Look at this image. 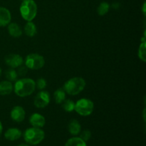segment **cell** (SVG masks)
<instances>
[{"instance_id":"6da1fadb","label":"cell","mask_w":146,"mask_h":146,"mask_svg":"<svg viewBox=\"0 0 146 146\" xmlns=\"http://www.w3.org/2000/svg\"><path fill=\"white\" fill-rule=\"evenodd\" d=\"M36 89V83L31 78H21L16 81L14 86L15 94L19 97L31 95Z\"/></svg>"},{"instance_id":"7a4b0ae2","label":"cell","mask_w":146,"mask_h":146,"mask_svg":"<svg viewBox=\"0 0 146 146\" xmlns=\"http://www.w3.org/2000/svg\"><path fill=\"white\" fill-rule=\"evenodd\" d=\"M86 81L81 77H74L65 83L64 90L71 96L78 95L85 88Z\"/></svg>"},{"instance_id":"3957f363","label":"cell","mask_w":146,"mask_h":146,"mask_svg":"<svg viewBox=\"0 0 146 146\" xmlns=\"http://www.w3.org/2000/svg\"><path fill=\"white\" fill-rule=\"evenodd\" d=\"M45 137V133L40 128H28L26 130L24 134V141L30 145H36L43 141Z\"/></svg>"},{"instance_id":"277c9868","label":"cell","mask_w":146,"mask_h":146,"mask_svg":"<svg viewBox=\"0 0 146 146\" xmlns=\"http://www.w3.org/2000/svg\"><path fill=\"white\" fill-rule=\"evenodd\" d=\"M20 13L24 19L31 21L37 14V5L34 0H23L20 7Z\"/></svg>"},{"instance_id":"5b68a950","label":"cell","mask_w":146,"mask_h":146,"mask_svg":"<svg viewBox=\"0 0 146 146\" xmlns=\"http://www.w3.org/2000/svg\"><path fill=\"white\" fill-rule=\"evenodd\" d=\"M94 109V104L88 98H81L75 104L74 110L77 113L82 116H88L91 115Z\"/></svg>"},{"instance_id":"8992f818","label":"cell","mask_w":146,"mask_h":146,"mask_svg":"<svg viewBox=\"0 0 146 146\" xmlns=\"http://www.w3.org/2000/svg\"><path fill=\"white\" fill-rule=\"evenodd\" d=\"M45 64V60L42 56L38 54H30L25 60L26 66L32 70H38L42 68Z\"/></svg>"},{"instance_id":"52a82bcc","label":"cell","mask_w":146,"mask_h":146,"mask_svg":"<svg viewBox=\"0 0 146 146\" xmlns=\"http://www.w3.org/2000/svg\"><path fill=\"white\" fill-rule=\"evenodd\" d=\"M50 102V95L47 91H41L34 98V104L36 108H44L48 105Z\"/></svg>"},{"instance_id":"ba28073f","label":"cell","mask_w":146,"mask_h":146,"mask_svg":"<svg viewBox=\"0 0 146 146\" xmlns=\"http://www.w3.org/2000/svg\"><path fill=\"white\" fill-rule=\"evenodd\" d=\"M5 63L12 68H18L23 64V58L19 54H9L5 57Z\"/></svg>"},{"instance_id":"9c48e42d","label":"cell","mask_w":146,"mask_h":146,"mask_svg":"<svg viewBox=\"0 0 146 146\" xmlns=\"http://www.w3.org/2000/svg\"><path fill=\"white\" fill-rule=\"evenodd\" d=\"M25 111L19 106H14L11 111V118L14 121L17 123L22 122L25 118Z\"/></svg>"},{"instance_id":"30bf717a","label":"cell","mask_w":146,"mask_h":146,"mask_svg":"<svg viewBox=\"0 0 146 146\" xmlns=\"http://www.w3.org/2000/svg\"><path fill=\"white\" fill-rule=\"evenodd\" d=\"M29 123L33 127L42 128L46 123L45 118L42 115L38 113H34L30 116Z\"/></svg>"},{"instance_id":"8fae6325","label":"cell","mask_w":146,"mask_h":146,"mask_svg":"<svg viewBox=\"0 0 146 146\" xmlns=\"http://www.w3.org/2000/svg\"><path fill=\"white\" fill-rule=\"evenodd\" d=\"M11 19V13L7 8L0 7V27H5L10 23Z\"/></svg>"},{"instance_id":"7c38bea8","label":"cell","mask_w":146,"mask_h":146,"mask_svg":"<svg viewBox=\"0 0 146 146\" xmlns=\"http://www.w3.org/2000/svg\"><path fill=\"white\" fill-rule=\"evenodd\" d=\"M21 136V131L16 128H11L7 130L4 133V137L7 140L10 141H14L19 139Z\"/></svg>"},{"instance_id":"4fadbf2b","label":"cell","mask_w":146,"mask_h":146,"mask_svg":"<svg viewBox=\"0 0 146 146\" xmlns=\"http://www.w3.org/2000/svg\"><path fill=\"white\" fill-rule=\"evenodd\" d=\"M13 85L9 81H4L0 82V95L6 96L11 94L13 91Z\"/></svg>"},{"instance_id":"5bb4252c","label":"cell","mask_w":146,"mask_h":146,"mask_svg":"<svg viewBox=\"0 0 146 146\" xmlns=\"http://www.w3.org/2000/svg\"><path fill=\"white\" fill-rule=\"evenodd\" d=\"M68 131L73 135H77L81 133V126L79 122L76 120H71L68 123Z\"/></svg>"},{"instance_id":"9a60e30c","label":"cell","mask_w":146,"mask_h":146,"mask_svg":"<svg viewBox=\"0 0 146 146\" xmlns=\"http://www.w3.org/2000/svg\"><path fill=\"white\" fill-rule=\"evenodd\" d=\"M8 31L9 34L13 37L15 38H18V37L21 36L22 34V31H21V28L16 23H11L9 24L8 26Z\"/></svg>"},{"instance_id":"2e32d148","label":"cell","mask_w":146,"mask_h":146,"mask_svg":"<svg viewBox=\"0 0 146 146\" xmlns=\"http://www.w3.org/2000/svg\"><path fill=\"white\" fill-rule=\"evenodd\" d=\"M36 27L32 21H28L24 26V33L29 37L34 36L36 34Z\"/></svg>"},{"instance_id":"e0dca14e","label":"cell","mask_w":146,"mask_h":146,"mask_svg":"<svg viewBox=\"0 0 146 146\" xmlns=\"http://www.w3.org/2000/svg\"><path fill=\"white\" fill-rule=\"evenodd\" d=\"M65 146H87L86 142L83 141L81 138L74 137L67 141Z\"/></svg>"},{"instance_id":"ac0fdd59","label":"cell","mask_w":146,"mask_h":146,"mask_svg":"<svg viewBox=\"0 0 146 146\" xmlns=\"http://www.w3.org/2000/svg\"><path fill=\"white\" fill-rule=\"evenodd\" d=\"M54 97L56 104H62L66 99V92L64 90V88H58V89H57L54 92Z\"/></svg>"},{"instance_id":"d6986e66","label":"cell","mask_w":146,"mask_h":146,"mask_svg":"<svg viewBox=\"0 0 146 146\" xmlns=\"http://www.w3.org/2000/svg\"><path fill=\"white\" fill-rule=\"evenodd\" d=\"M110 9V5L108 3L104 1L101 2L99 4V6L97 8V12H98V15L100 16H104L108 12Z\"/></svg>"},{"instance_id":"ffe728a7","label":"cell","mask_w":146,"mask_h":146,"mask_svg":"<svg viewBox=\"0 0 146 146\" xmlns=\"http://www.w3.org/2000/svg\"><path fill=\"white\" fill-rule=\"evenodd\" d=\"M62 107L64 111L67 112H71L74 111L75 108V103L70 99H65V101L62 103Z\"/></svg>"},{"instance_id":"44dd1931","label":"cell","mask_w":146,"mask_h":146,"mask_svg":"<svg viewBox=\"0 0 146 146\" xmlns=\"http://www.w3.org/2000/svg\"><path fill=\"white\" fill-rule=\"evenodd\" d=\"M5 76L7 79L10 82L11 81H15L17 79V77H18V74H17V71L12 68H9V69L6 71Z\"/></svg>"},{"instance_id":"7402d4cb","label":"cell","mask_w":146,"mask_h":146,"mask_svg":"<svg viewBox=\"0 0 146 146\" xmlns=\"http://www.w3.org/2000/svg\"><path fill=\"white\" fill-rule=\"evenodd\" d=\"M138 57L143 62H145L146 61V52H145V41L141 42V45L139 46L138 49Z\"/></svg>"},{"instance_id":"603a6c76","label":"cell","mask_w":146,"mask_h":146,"mask_svg":"<svg viewBox=\"0 0 146 146\" xmlns=\"http://www.w3.org/2000/svg\"><path fill=\"white\" fill-rule=\"evenodd\" d=\"M36 83V88H38L40 91H42L46 87V81L44 78H41L38 79Z\"/></svg>"},{"instance_id":"cb8c5ba5","label":"cell","mask_w":146,"mask_h":146,"mask_svg":"<svg viewBox=\"0 0 146 146\" xmlns=\"http://www.w3.org/2000/svg\"><path fill=\"white\" fill-rule=\"evenodd\" d=\"M80 138H81L83 141H85V142L89 141L90 138H91V131H88V130H85V131H84L81 133V136H80Z\"/></svg>"},{"instance_id":"d4e9b609","label":"cell","mask_w":146,"mask_h":146,"mask_svg":"<svg viewBox=\"0 0 146 146\" xmlns=\"http://www.w3.org/2000/svg\"><path fill=\"white\" fill-rule=\"evenodd\" d=\"M28 72V68L24 66H20L18 67V70H17V73L18 76H24Z\"/></svg>"},{"instance_id":"484cf974","label":"cell","mask_w":146,"mask_h":146,"mask_svg":"<svg viewBox=\"0 0 146 146\" xmlns=\"http://www.w3.org/2000/svg\"><path fill=\"white\" fill-rule=\"evenodd\" d=\"M2 130H3L2 124H1V123L0 122V136H1V133H2Z\"/></svg>"},{"instance_id":"4316f807","label":"cell","mask_w":146,"mask_h":146,"mask_svg":"<svg viewBox=\"0 0 146 146\" xmlns=\"http://www.w3.org/2000/svg\"><path fill=\"white\" fill-rule=\"evenodd\" d=\"M143 11L144 14H145V2L143 4Z\"/></svg>"},{"instance_id":"83f0119b","label":"cell","mask_w":146,"mask_h":146,"mask_svg":"<svg viewBox=\"0 0 146 146\" xmlns=\"http://www.w3.org/2000/svg\"><path fill=\"white\" fill-rule=\"evenodd\" d=\"M18 146H30V145H27V144H21V145H18Z\"/></svg>"},{"instance_id":"f1b7e54d","label":"cell","mask_w":146,"mask_h":146,"mask_svg":"<svg viewBox=\"0 0 146 146\" xmlns=\"http://www.w3.org/2000/svg\"><path fill=\"white\" fill-rule=\"evenodd\" d=\"M1 69L0 68V76H1Z\"/></svg>"}]
</instances>
